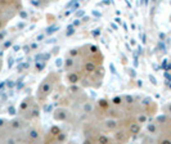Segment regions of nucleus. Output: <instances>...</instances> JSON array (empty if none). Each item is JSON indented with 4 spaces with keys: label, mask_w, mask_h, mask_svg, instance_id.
<instances>
[{
    "label": "nucleus",
    "mask_w": 171,
    "mask_h": 144,
    "mask_svg": "<svg viewBox=\"0 0 171 144\" xmlns=\"http://www.w3.org/2000/svg\"><path fill=\"white\" fill-rule=\"evenodd\" d=\"M85 71L89 72V73L94 72V71H95V64H94L93 62H88L86 64H85Z\"/></svg>",
    "instance_id": "obj_1"
},
{
    "label": "nucleus",
    "mask_w": 171,
    "mask_h": 144,
    "mask_svg": "<svg viewBox=\"0 0 171 144\" xmlns=\"http://www.w3.org/2000/svg\"><path fill=\"white\" fill-rule=\"evenodd\" d=\"M68 80H69V82L75 84V82L78 81V76H77L76 73H69V75H68Z\"/></svg>",
    "instance_id": "obj_2"
},
{
    "label": "nucleus",
    "mask_w": 171,
    "mask_h": 144,
    "mask_svg": "<svg viewBox=\"0 0 171 144\" xmlns=\"http://www.w3.org/2000/svg\"><path fill=\"white\" fill-rule=\"evenodd\" d=\"M139 130H140V126H139L138 123H133V125L130 126V131H131L133 134H136V132H139Z\"/></svg>",
    "instance_id": "obj_3"
},
{
    "label": "nucleus",
    "mask_w": 171,
    "mask_h": 144,
    "mask_svg": "<svg viewBox=\"0 0 171 144\" xmlns=\"http://www.w3.org/2000/svg\"><path fill=\"white\" fill-rule=\"evenodd\" d=\"M28 135H30V138H31V139H36V138L39 136V134H37V131H36V130H31Z\"/></svg>",
    "instance_id": "obj_4"
},
{
    "label": "nucleus",
    "mask_w": 171,
    "mask_h": 144,
    "mask_svg": "<svg viewBox=\"0 0 171 144\" xmlns=\"http://www.w3.org/2000/svg\"><path fill=\"white\" fill-rule=\"evenodd\" d=\"M52 132H53L54 135H57V134H59V132H61V130H59V127L53 126V127H52Z\"/></svg>",
    "instance_id": "obj_5"
},
{
    "label": "nucleus",
    "mask_w": 171,
    "mask_h": 144,
    "mask_svg": "<svg viewBox=\"0 0 171 144\" xmlns=\"http://www.w3.org/2000/svg\"><path fill=\"white\" fill-rule=\"evenodd\" d=\"M100 143H108V139L106 138V136H99V139H98Z\"/></svg>",
    "instance_id": "obj_6"
},
{
    "label": "nucleus",
    "mask_w": 171,
    "mask_h": 144,
    "mask_svg": "<svg viewBox=\"0 0 171 144\" xmlns=\"http://www.w3.org/2000/svg\"><path fill=\"white\" fill-rule=\"evenodd\" d=\"M113 103H115V104H120V103H121V98H115V99H113Z\"/></svg>",
    "instance_id": "obj_7"
},
{
    "label": "nucleus",
    "mask_w": 171,
    "mask_h": 144,
    "mask_svg": "<svg viewBox=\"0 0 171 144\" xmlns=\"http://www.w3.org/2000/svg\"><path fill=\"white\" fill-rule=\"evenodd\" d=\"M68 30H69V31L67 32V35H72V34H73V31H75V30H73V27H71V26L68 27Z\"/></svg>",
    "instance_id": "obj_8"
},
{
    "label": "nucleus",
    "mask_w": 171,
    "mask_h": 144,
    "mask_svg": "<svg viewBox=\"0 0 171 144\" xmlns=\"http://www.w3.org/2000/svg\"><path fill=\"white\" fill-rule=\"evenodd\" d=\"M108 126H109V127H111V129H113V127H115V126H116V123H115V122H113V121H109V123H108Z\"/></svg>",
    "instance_id": "obj_9"
},
{
    "label": "nucleus",
    "mask_w": 171,
    "mask_h": 144,
    "mask_svg": "<svg viewBox=\"0 0 171 144\" xmlns=\"http://www.w3.org/2000/svg\"><path fill=\"white\" fill-rule=\"evenodd\" d=\"M90 50H92L93 53H97V50H98V48H97V46H90Z\"/></svg>",
    "instance_id": "obj_10"
},
{
    "label": "nucleus",
    "mask_w": 171,
    "mask_h": 144,
    "mask_svg": "<svg viewBox=\"0 0 171 144\" xmlns=\"http://www.w3.org/2000/svg\"><path fill=\"white\" fill-rule=\"evenodd\" d=\"M145 120H147V118H145V116H140V117H139V122H144Z\"/></svg>",
    "instance_id": "obj_11"
},
{
    "label": "nucleus",
    "mask_w": 171,
    "mask_h": 144,
    "mask_svg": "<svg viewBox=\"0 0 171 144\" xmlns=\"http://www.w3.org/2000/svg\"><path fill=\"white\" fill-rule=\"evenodd\" d=\"M99 104H100V107H106V105H107L106 100H100V103H99Z\"/></svg>",
    "instance_id": "obj_12"
},
{
    "label": "nucleus",
    "mask_w": 171,
    "mask_h": 144,
    "mask_svg": "<svg viewBox=\"0 0 171 144\" xmlns=\"http://www.w3.org/2000/svg\"><path fill=\"white\" fill-rule=\"evenodd\" d=\"M126 100H127V103H131L133 102V98L131 97H126Z\"/></svg>",
    "instance_id": "obj_13"
},
{
    "label": "nucleus",
    "mask_w": 171,
    "mask_h": 144,
    "mask_svg": "<svg viewBox=\"0 0 171 144\" xmlns=\"http://www.w3.org/2000/svg\"><path fill=\"white\" fill-rule=\"evenodd\" d=\"M9 111H11V113H12V114H14V113H16V112H14V108H13V107H11V108H9Z\"/></svg>",
    "instance_id": "obj_14"
},
{
    "label": "nucleus",
    "mask_w": 171,
    "mask_h": 144,
    "mask_svg": "<svg viewBox=\"0 0 171 144\" xmlns=\"http://www.w3.org/2000/svg\"><path fill=\"white\" fill-rule=\"evenodd\" d=\"M11 45H12V43H11V41H9V43H7V44H5V46H7V48H8V46H11Z\"/></svg>",
    "instance_id": "obj_15"
},
{
    "label": "nucleus",
    "mask_w": 171,
    "mask_h": 144,
    "mask_svg": "<svg viewBox=\"0 0 171 144\" xmlns=\"http://www.w3.org/2000/svg\"><path fill=\"white\" fill-rule=\"evenodd\" d=\"M3 123H4V121H3V120H0V126H2Z\"/></svg>",
    "instance_id": "obj_16"
},
{
    "label": "nucleus",
    "mask_w": 171,
    "mask_h": 144,
    "mask_svg": "<svg viewBox=\"0 0 171 144\" xmlns=\"http://www.w3.org/2000/svg\"><path fill=\"white\" fill-rule=\"evenodd\" d=\"M0 27H2V22H0Z\"/></svg>",
    "instance_id": "obj_17"
}]
</instances>
